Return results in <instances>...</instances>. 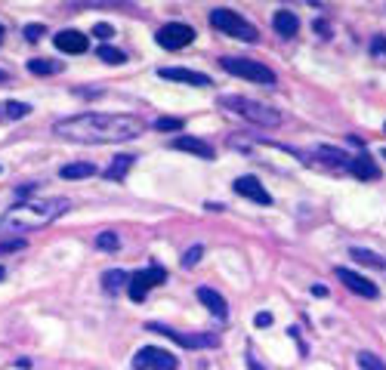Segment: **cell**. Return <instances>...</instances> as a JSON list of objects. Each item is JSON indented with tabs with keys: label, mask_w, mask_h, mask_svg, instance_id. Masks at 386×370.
I'll use <instances>...</instances> for the list:
<instances>
[{
	"label": "cell",
	"mask_w": 386,
	"mask_h": 370,
	"mask_svg": "<svg viewBox=\"0 0 386 370\" xmlns=\"http://www.w3.org/2000/svg\"><path fill=\"white\" fill-rule=\"evenodd\" d=\"M145 123L136 114H102V111H87V114H74V118L56 121L53 133L68 139V142H93V145H105V142H127V139L142 136Z\"/></svg>",
	"instance_id": "6da1fadb"
},
{
	"label": "cell",
	"mask_w": 386,
	"mask_h": 370,
	"mask_svg": "<svg viewBox=\"0 0 386 370\" xmlns=\"http://www.w3.org/2000/svg\"><path fill=\"white\" fill-rule=\"evenodd\" d=\"M65 210H68L65 198L22 200V204H13L10 210L0 216V231H6V235H25V231L46 228L50 222H56Z\"/></svg>",
	"instance_id": "7a4b0ae2"
},
{
	"label": "cell",
	"mask_w": 386,
	"mask_h": 370,
	"mask_svg": "<svg viewBox=\"0 0 386 370\" xmlns=\"http://www.w3.org/2000/svg\"><path fill=\"white\" fill-rule=\"evenodd\" d=\"M220 105L232 108L235 114H241L244 121L257 123V127H278V123H281V114H278L275 108H269L262 102H253V99H247V96H222Z\"/></svg>",
	"instance_id": "3957f363"
},
{
	"label": "cell",
	"mask_w": 386,
	"mask_h": 370,
	"mask_svg": "<svg viewBox=\"0 0 386 370\" xmlns=\"http://www.w3.org/2000/svg\"><path fill=\"white\" fill-rule=\"evenodd\" d=\"M211 25L216 31H222V34H229V37H238V41H244V43H257L260 41L257 28H253L247 19H241L238 13L226 10V6H220V10L211 13Z\"/></svg>",
	"instance_id": "277c9868"
},
{
	"label": "cell",
	"mask_w": 386,
	"mask_h": 370,
	"mask_svg": "<svg viewBox=\"0 0 386 370\" xmlns=\"http://www.w3.org/2000/svg\"><path fill=\"white\" fill-rule=\"evenodd\" d=\"M220 65H222V71H229V74H235V77H244V81L266 83V87H272V83H275V71H272V68H266L262 62L222 56V59H220Z\"/></svg>",
	"instance_id": "5b68a950"
},
{
	"label": "cell",
	"mask_w": 386,
	"mask_h": 370,
	"mask_svg": "<svg viewBox=\"0 0 386 370\" xmlns=\"http://www.w3.org/2000/svg\"><path fill=\"white\" fill-rule=\"evenodd\" d=\"M167 281V268L158 266V262H152L149 268H142V272H133L130 275V284H127V293L133 303H142L145 296H149L152 287H158V284Z\"/></svg>",
	"instance_id": "8992f818"
},
{
	"label": "cell",
	"mask_w": 386,
	"mask_h": 370,
	"mask_svg": "<svg viewBox=\"0 0 386 370\" xmlns=\"http://www.w3.org/2000/svg\"><path fill=\"white\" fill-rule=\"evenodd\" d=\"M145 327L167 336V339H173L182 349H213V345H220V336L216 334H182V330H173V327H167V324H154V321H149Z\"/></svg>",
	"instance_id": "52a82bcc"
},
{
	"label": "cell",
	"mask_w": 386,
	"mask_h": 370,
	"mask_svg": "<svg viewBox=\"0 0 386 370\" xmlns=\"http://www.w3.org/2000/svg\"><path fill=\"white\" fill-rule=\"evenodd\" d=\"M133 370H176V355L158 345H142L133 355Z\"/></svg>",
	"instance_id": "ba28073f"
},
{
	"label": "cell",
	"mask_w": 386,
	"mask_h": 370,
	"mask_svg": "<svg viewBox=\"0 0 386 370\" xmlns=\"http://www.w3.org/2000/svg\"><path fill=\"white\" fill-rule=\"evenodd\" d=\"M154 41H158V46H164V50H182V46H189L195 41V31H192V25H185V22H167L164 28H158Z\"/></svg>",
	"instance_id": "9c48e42d"
},
{
	"label": "cell",
	"mask_w": 386,
	"mask_h": 370,
	"mask_svg": "<svg viewBox=\"0 0 386 370\" xmlns=\"http://www.w3.org/2000/svg\"><path fill=\"white\" fill-rule=\"evenodd\" d=\"M232 189H235V195L253 200V204H262V207L272 204V195L262 189V182L257 179V176H238V179L232 182Z\"/></svg>",
	"instance_id": "30bf717a"
},
{
	"label": "cell",
	"mask_w": 386,
	"mask_h": 370,
	"mask_svg": "<svg viewBox=\"0 0 386 370\" xmlns=\"http://www.w3.org/2000/svg\"><path fill=\"white\" fill-rule=\"evenodd\" d=\"M337 278H340V281H343L352 293H359V296H365V299H377V296H380V287H377V284H371L368 278L355 275L352 268H343V266H340V268H337Z\"/></svg>",
	"instance_id": "8fae6325"
},
{
	"label": "cell",
	"mask_w": 386,
	"mask_h": 370,
	"mask_svg": "<svg viewBox=\"0 0 386 370\" xmlns=\"http://www.w3.org/2000/svg\"><path fill=\"white\" fill-rule=\"evenodd\" d=\"M53 43H56V50L68 53V56H81V53H87V34H81V31H59L56 37H53Z\"/></svg>",
	"instance_id": "7c38bea8"
},
{
	"label": "cell",
	"mask_w": 386,
	"mask_h": 370,
	"mask_svg": "<svg viewBox=\"0 0 386 370\" xmlns=\"http://www.w3.org/2000/svg\"><path fill=\"white\" fill-rule=\"evenodd\" d=\"M158 77L164 81H180V83H192V87H211V77L192 71V68H158Z\"/></svg>",
	"instance_id": "4fadbf2b"
},
{
	"label": "cell",
	"mask_w": 386,
	"mask_h": 370,
	"mask_svg": "<svg viewBox=\"0 0 386 370\" xmlns=\"http://www.w3.org/2000/svg\"><path fill=\"white\" fill-rule=\"evenodd\" d=\"M173 149L176 151L198 154V158H204V160H213V145L204 142V139H198V136H176L173 139Z\"/></svg>",
	"instance_id": "5bb4252c"
},
{
	"label": "cell",
	"mask_w": 386,
	"mask_h": 370,
	"mask_svg": "<svg viewBox=\"0 0 386 370\" xmlns=\"http://www.w3.org/2000/svg\"><path fill=\"white\" fill-rule=\"evenodd\" d=\"M198 299H201V306H204L211 315H216L220 321L229 318V303H226V299H222L213 287H198Z\"/></svg>",
	"instance_id": "9a60e30c"
},
{
	"label": "cell",
	"mask_w": 386,
	"mask_h": 370,
	"mask_svg": "<svg viewBox=\"0 0 386 370\" xmlns=\"http://www.w3.org/2000/svg\"><path fill=\"white\" fill-rule=\"evenodd\" d=\"M350 173L359 176V179H380V167H377V160L371 158V154H359V158H352L350 164Z\"/></svg>",
	"instance_id": "2e32d148"
},
{
	"label": "cell",
	"mask_w": 386,
	"mask_h": 370,
	"mask_svg": "<svg viewBox=\"0 0 386 370\" xmlns=\"http://www.w3.org/2000/svg\"><path fill=\"white\" fill-rule=\"evenodd\" d=\"M272 28L278 31L281 37H293L300 31V19H297V13H291V10H278L272 15Z\"/></svg>",
	"instance_id": "e0dca14e"
},
{
	"label": "cell",
	"mask_w": 386,
	"mask_h": 370,
	"mask_svg": "<svg viewBox=\"0 0 386 370\" xmlns=\"http://www.w3.org/2000/svg\"><path fill=\"white\" fill-rule=\"evenodd\" d=\"M93 173H96V167H93L90 160H74V164H65L59 170L62 179H87Z\"/></svg>",
	"instance_id": "ac0fdd59"
},
{
	"label": "cell",
	"mask_w": 386,
	"mask_h": 370,
	"mask_svg": "<svg viewBox=\"0 0 386 370\" xmlns=\"http://www.w3.org/2000/svg\"><path fill=\"white\" fill-rule=\"evenodd\" d=\"M133 154H118V158L112 160V167L105 170V179H124V176L130 173V167H133Z\"/></svg>",
	"instance_id": "d6986e66"
},
{
	"label": "cell",
	"mask_w": 386,
	"mask_h": 370,
	"mask_svg": "<svg viewBox=\"0 0 386 370\" xmlns=\"http://www.w3.org/2000/svg\"><path fill=\"white\" fill-rule=\"evenodd\" d=\"M315 154H319V158H324V164H328V167L350 170V164H352V158H350V154H343V151H337V149H328V145H324V149H319Z\"/></svg>",
	"instance_id": "ffe728a7"
},
{
	"label": "cell",
	"mask_w": 386,
	"mask_h": 370,
	"mask_svg": "<svg viewBox=\"0 0 386 370\" xmlns=\"http://www.w3.org/2000/svg\"><path fill=\"white\" fill-rule=\"evenodd\" d=\"M28 71L37 74V77H50V74H59L62 71V62H56V59H31L28 62Z\"/></svg>",
	"instance_id": "44dd1931"
},
{
	"label": "cell",
	"mask_w": 386,
	"mask_h": 370,
	"mask_svg": "<svg viewBox=\"0 0 386 370\" xmlns=\"http://www.w3.org/2000/svg\"><path fill=\"white\" fill-rule=\"evenodd\" d=\"M127 284H130V275L121 272V268H108V272L102 275V287L108 293H118L121 287H127Z\"/></svg>",
	"instance_id": "7402d4cb"
},
{
	"label": "cell",
	"mask_w": 386,
	"mask_h": 370,
	"mask_svg": "<svg viewBox=\"0 0 386 370\" xmlns=\"http://www.w3.org/2000/svg\"><path fill=\"white\" fill-rule=\"evenodd\" d=\"M352 259H359L361 266H371V268H380V272H386V259L383 256H377V253H371L365 250V247H352Z\"/></svg>",
	"instance_id": "603a6c76"
},
{
	"label": "cell",
	"mask_w": 386,
	"mask_h": 370,
	"mask_svg": "<svg viewBox=\"0 0 386 370\" xmlns=\"http://www.w3.org/2000/svg\"><path fill=\"white\" fill-rule=\"evenodd\" d=\"M96 56L102 59V62H108V65H124V62H127L124 50H118V46H112V43H102V46H99Z\"/></svg>",
	"instance_id": "cb8c5ba5"
},
{
	"label": "cell",
	"mask_w": 386,
	"mask_h": 370,
	"mask_svg": "<svg viewBox=\"0 0 386 370\" xmlns=\"http://www.w3.org/2000/svg\"><path fill=\"white\" fill-rule=\"evenodd\" d=\"M355 364H359L361 370H386L383 358H377L374 352H359L355 355Z\"/></svg>",
	"instance_id": "d4e9b609"
},
{
	"label": "cell",
	"mask_w": 386,
	"mask_h": 370,
	"mask_svg": "<svg viewBox=\"0 0 386 370\" xmlns=\"http://www.w3.org/2000/svg\"><path fill=\"white\" fill-rule=\"evenodd\" d=\"M121 247V238L114 235V231H102V235H96V250H118Z\"/></svg>",
	"instance_id": "484cf974"
},
{
	"label": "cell",
	"mask_w": 386,
	"mask_h": 370,
	"mask_svg": "<svg viewBox=\"0 0 386 370\" xmlns=\"http://www.w3.org/2000/svg\"><path fill=\"white\" fill-rule=\"evenodd\" d=\"M154 130H161V133H180L182 118H158L154 121Z\"/></svg>",
	"instance_id": "4316f807"
},
{
	"label": "cell",
	"mask_w": 386,
	"mask_h": 370,
	"mask_svg": "<svg viewBox=\"0 0 386 370\" xmlns=\"http://www.w3.org/2000/svg\"><path fill=\"white\" fill-rule=\"evenodd\" d=\"M201 256H204V247H201V244H195V247H189V250H185V253H182V268H195Z\"/></svg>",
	"instance_id": "83f0119b"
},
{
	"label": "cell",
	"mask_w": 386,
	"mask_h": 370,
	"mask_svg": "<svg viewBox=\"0 0 386 370\" xmlns=\"http://www.w3.org/2000/svg\"><path fill=\"white\" fill-rule=\"evenodd\" d=\"M6 114H10L13 121H22V118H28V114H31V105H25V102H6Z\"/></svg>",
	"instance_id": "f1b7e54d"
},
{
	"label": "cell",
	"mask_w": 386,
	"mask_h": 370,
	"mask_svg": "<svg viewBox=\"0 0 386 370\" xmlns=\"http://www.w3.org/2000/svg\"><path fill=\"white\" fill-rule=\"evenodd\" d=\"M46 34V28H44V22H31V25H25V41H41V37Z\"/></svg>",
	"instance_id": "f546056e"
},
{
	"label": "cell",
	"mask_w": 386,
	"mask_h": 370,
	"mask_svg": "<svg viewBox=\"0 0 386 370\" xmlns=\"http://www.w3.org/2000/svg\"><path fill=\"white\" fill-rule=\"evenodd\" d=\"M371 56H374V59H386V37L383 34L371 37Z\"/></svg>",
	"instance_id": "4dcf8cb0"
},
{
	"label": "cell",
	"mask_w": 386,
	"mask_h": 370,
	"mask_svg": "<svg viewBox=\"0 0 386 370\" xmlns=\"http://www.w3.org/2000/svg\"><path fill=\"white\" fill-rule=\"evenodd\" d=\"M22 247H25V241H22V238H6V241H0V256H4V253L22 250Z\"/></svg>",
	"instance_id": "1f68e13d"
},
{
	"label": "cell",
	"mask_w": 386,
	"mask_h": 370,
	"mask_svg": "<svg viewBox=\"0 0 386 370\" xmlns=\"http://www.w3.org/2000/svg\"><path fill=\"white\" fill-rule=\"evenodd\" d=\"M93 37H99V41H112V37H114V28L105 25V22H99V25L93 28Z\"/></svg>",
	"instance_id": "d6a6232c"
},
{
	"label": "cell",
	"mask_w": 386,
	"mask_h": 370,
	"mask_svg": "<svg viewBox=\"0 0 386 370\" xmlns=\"http://www.w3.org/2000/svg\"><path fill=\"white\" fill-rule=\"evenodd\" d=\"M253 324H257V327H269V324H272V315H269V312L253 315Z\"/></svg>",
	"instance_id": "836d02e7"
},
{
	"label": "cell",
	"mask_w": 386,
	"mask_h": 370,
	"mask_svg": "<svg viewBox=\"0 0 386 370\" xmlns=\"http://www.w3.org/2000/svg\"><path fill=\"white\" fill-rule=\"evenodd\" d=\"M247 367H251V370H266V367H260V361L253 358V355H247Z\"/></svg>",
	"instance_id": "e575fe53"
},
{
	"label": "cell",
	"mask_w": 386,
	"mask_h": 370,
	"mask_svg": "<svg viewBox=\"0 0 386 370\" xmlns=\"http://www.w3.org/2000/svg\"><path fill=\"white\" fill-rule=\"evenodd\" d=\"M204 210H211V213H222V210H226V207H222V204H207Z\"/></svg>",
	"instance_id": "d590c367"
},
{
	"label": "cell",
	"mask_w": 386,
	"mask_h": 370,
	"mask_svg": "<svg viewBox=\"0 0 386 370\" xmlns=\"http://www.w3.org/2000/svg\"><path fill=\"white\" fill-rule=\"evenodd\" d=\"M315 31H321V34H324V37H328V34H331V28H328V25H324V22H315Z\"/></svg>",
	"instance_id": "8d00e7d4"
},
{
	"label": "cell",
	"mask_w": 386,
	"mask_h": 370,
	"mask_svg": "<svg viewBox=\"0 0 386 370\" xmlns=\"http://www.w3.org/2000/svg\"><path fill=\"white\" fill-rule=\"evenodd\" d=\"M312 293H315V296H328V290H324L321 284H315V287H312Z\"/></svg>",
	"instance_id": "74e56055"
},
{
	"label": "cell",
	"mask_w": 386,
	"mask_h": 370,
	"mask_svg": "<svg viewBox=\"0 0 386 370\" xmlns=\"http://www.w3.org/2000/svg\"><path fill=\"white\" fill-rule=\"evenodd\" d=\"M4 278H6V268H4V266H0V281H4Z\"/></svg>",
	"instance_id": "f35d334b"
},
{
	"label": "cell",
	"mask_w": 386,
	"mask_h": 370,
	"mask_svg": "<svg viewBox=\"0 0 386 370\" xmlns=\"http://www.w3.org/2000/svg\"><path fill=\"white\" fill-rule=\"evenodd\" d=\"M0 41H4V25H0Z\"/></svg>",
	"instance_id": "ab89813d"
},
{
	"label": "cell",
	"mask_w": 386,
	"mask_h": 370,
	"mask_svg": "<svg viewBox=\"0 0 386 370\" xmlns=\"http://www.w3.org/2000/svg\"><path fill=\"white\" fill-rule=\"evenodd\" d=\"M0 81H4V71H0Z\"/></svg>",
	"instance_id": "60d3db41"
}]
</instances>
